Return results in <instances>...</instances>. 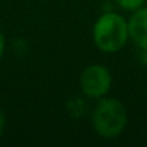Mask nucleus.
<instances>
[{"label":"nucleus","instance_id":"nucleus-1","mask_svg":"<svg viewBox=\"0 0 147 147\" xmlns=\"http://www.w3.org/2000/svg\"><path fill=\"white\" fill-rule=\"evenodd\" d=\"M91 39L102 53L113 55L123 51L130 42L127 18L115 9L102 10L92 23Z\"/></svg>","mask_w":147,"mask_h":147},{"label":"nucleus","instance_id":"nucleus-2","mask_svg":"<svg viewBox=\"0 0 147 147\" xmlns=\"http://www.w3.org/2000/svg\"><path fill=\"white\" fill-rule=\"evenodd\" d=\"M91 127L94 133L104 140L121 137L128 125V110L125 104L115 97H102L94 101L90 111Z\"/></svg>","mask_w":147,"mask_h":147},{"label":"nucleus","instance_id":"nucleus-3","mask_svg":"<svg viewBox=\"0 0 147 147\" xmlns=\"http://www.w3.org/2000/svg\"><path fill=\"white\" fill-rule=\"evenodd\" d=\"M80 94L90 101L110 95L113 88V74L104 63L87 65L78 77Z\"/></svg>","mask_w":147,"mask_h":147},{"label":"nucleus","instance_id":"nucleus-4","mask_svg":"<svg viewBox=\"0 0 147 147\" xmlns=\"http://www.w3.org/2000/svg\"><path fill=\"white\" fill-rule=\"evenodd\" d=\"M128 38L130 42L137 48H147V5L128 13Z\"/></svg>","mask_w":147,"mask_h":147},{"label":"nucleus","instance_id":"nucleus-5","mask_svg":"<svg viewBox=\"0 0 147 147\" xmlns=\"http://www.w3.org/2000/svg\"><path fill=\"white\" fill-rule=\"evenodd\" d=\"M65 111L66 114L74 118V120H80L84 118L90 114V100H87L84 95H72L71 98L66 100L65 102Z\"/></svg>","mask_w":147,"mask_h":147},{"label":"nucleus","instance_id":"nucleus-6","mask_svg":"<svg viewBox=\"0 0 147 147\" xmlns=\"http://www.w3.org/2000/svg\"><path fill=\"white\" fill-rule=\"evenodd\" d=\"M113 3L120 12L131 13V12L143 7L144 5H147V0H113Z\"/></svg>","mask_w":147,"mask_h":147},{"label":"nucleus","instance_id":"nucleus-7","mask_svg":"<svg viewBox=\"0 0 147 147\" xmlns=\"http://www.w3.org/2000/svg\"><path fill=\"white\" fill-rule=\"evenodd\" d=\"M12 52L16 56H26L29 52V43L25 38H15L12 40Z\"/></svg>","mask_w":147,"mask_h":147},{"label":"nucleus","instance_id":"nucleus-8","mask_svg":"<svg viewBox=\"0 0 147 147\" xmlns=\"http://www.w3.org/2000/svg\"><path fill=\"white\" fill-rule=\"evenodd\" d=\"M6 49H7V39H6L5 33L0 30V61L3 59V56L6 53Z\"/></svg>","mask_w":147,"mask_h":147},{"label":"nucleus","instance_id":"nucleus-9","mask_svg":"<svg viewBox=\"0 0 147 147\" xmlns=\"http://www.w3.org/2000/svg\"><path fill=\"white\" fill-rule=\"evenodd\" d=\"M137 59L144 68H147V48L137 49Z\"/></svg>","mask_w":147,"mask_h":147},{"label":"nucleus","instance_id":"nucleus-10","mask_svg":"<svg viewBox=\"0 0 147 147\" xmlns=\"http://www.w3.org/2000/svg\"><path fill=\"white\" fill-rule=\"evenodd\" d=\"M6 123H7V118H6V113L0 108V138L5 134V130H6Z\"/></svg>","mask_w":147,"mask_h":147}]
</instances>
